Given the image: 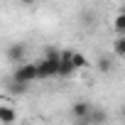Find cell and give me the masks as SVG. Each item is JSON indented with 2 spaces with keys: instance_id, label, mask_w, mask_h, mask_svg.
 <instances>
[{
  "instance_id": "obj_1",
  "label": "cell",
  "mask_w": 125,
  "mask_h": 125,
  "mask_svg": "<svg viewBox=\"0 0 125 125\" xmlns=\"http://www.w3.org/2000/svg\"><path fill=\"white\" fill-rule=\"evenodd\" d=\"M12 79L17 81V83H32L34 79H37V64L34 61H25V64H20L15 71H12Z\"/></svg>"
},
{
  "instance_id": "obj_2",
  "label": "cell",
  "mask_w": 125,
  "mask_h": 125,
  "mask_svg": "<svg viewBox=\"0 0 125 125\" xmlns=\"http://www.w3.org/2000/svg\"><path fill=\"white\" fill-rule=\"evenodd\" d=\"M56 74H59V64H56V61L42 59L37 64V79H54Z\"/></svg>"
},
{
  "instance_id": "obj_3",
  "label": "cell",
  "mask_w": 125,
  "mask_h": 125,
  "mask_svg": "<svg viewBox=\"0 0 125 125\" xmlns=\"http://www.w3.org/2000/svg\"><path fill=\"white\" fill-rule=\"evenodd\" d=\"M91 103L88 101H76L74 105H71V118L74 120H83V118H88V113H91Z\"/></svg>"
},
{
  "instance_id": "obj_4",
  "label": "cell",
  "mask_w": 125,
  "mask_h": 125,
  "mask_svg": "<svg viewBox=\"0 0 125 125\" xmlns=\"http://www.w3.org/2000/svg\"><path fill=\"white\" fill-rule=\"evenodd\" d=\"M86 120H88V125H105V123H108V113H105L103 108H98V105H93Z\"/></svg>"
},
{
  "instance_id": "obj_5",
  "label": "cell",
  "mask_w": 125,
  "mask_h": 125,
  "mask_svg": "<svg viewBox=\"0 0 125 125\" xmlns=\"http://www.w3.org/2000/svg\"><path fill=\"white\" fill-rule=\"evenodd\" d=\"M17 120V113L12 105H5V103H0V123L3 125H15Z\"/></svg>"
},
{
  "instance_id": "obj_6",
  "label": "cell",
  "mask_w": 125,
  "mask_h": 125,
  "mask_svg": "<svg viewBox=\"0 0 125 125\" xmlns=\"http://www.w3.org/2000/svg\"><path fill=\"white\" fill-rule=\"evenodd\" d=\"M25 49H27V47L20 44V42H17V44H10V47H8V56H10L12 61H20V59L25 56Z\"/></svg>"
},
{
  "instance_id": "obj_7",
  "label": "cell",
  "mask_w": 125,
  "mask_h": 125,
  "mask_svg": "<svg viewBox=\"0 0 125 125\" xmlns=\"http://www.w3.org/2000/svg\"><path fill=\"white\" fill-rule=\"evenodd\" d=\"M71 64L76 66V71H81V69H86V66H91V61L81 54V52H76L74 49V54H71Z\"/></svg>"
},
{
  "instance_id": "obj_8",
  "label": "cell",
  "mask_w": 125,
  "mask_h": 125,
  "mask_svg": "<svg viewBox=\"0 0 125 125\" xmlns=\"http://www.w3.org/2000/svg\"><path fill=\"white\" fill-rule=\"evenodd\" d=\"M113 52H115V56L125 59V37H118V39L113 42Z\"/></svg>"
},
{
  "instance_id": "obj_9",
  "label": "cell",
  "mask_w": 125,
  "mask_h": 125,
  "mask_svg": "<svg viewBox=\"0 0 125 125\" xmlns=\"http://www.w3.org/2000/svg\"><path fill=\"white\" fill-rule=\"evenodd\" d=\"M110 69H113L110 56H101V59H98V71H101V74H110Z\"/></svg>"
},
{
  "instance_id": "obj_10",
  "label": "cell",
  "mask_w": 125,
  "mask_h": 125,
  "mask_svg": "<svg viewBox=\"0 0 125 125\" xmlns=\"http://www.w3.org/2000/svg\"><path fill=\"white\" fill-rule=\"evenodd\" d=\"M113 27H115V30H118L120 34L125 32V12H120V15L115 17V22H113Z\"/></svg>"
},
{
  "instance_id": "obj_11",
  "label": "cell",
  "mask_w": 125,
  "mask_h": 125,
  "mask_svg": "<svg viewBox=\"0 0 125 125\" xmlns=\"http://www.w3.org/2000/svg\"><path fill=\"white\" fill-rule=\"evenodd\" d=\"M22 88H25V83H17V81L10 83V91H12V93H22Z\"/></svg>"
},
{
  "instance_id": "obj_12",
  "label": "cell",
  "mask_w": 125,
  "mask_h": 125,
  "mask_svg": "<svg viewBox=\"0 0 125 125\" xmlns=\"http://www.w3.org/2000/svg\"><path fill=\"white\" fill-rule=\"evenodd\" d=\"M20 3H22V5H34L37 0H20Z\"/></svg>"
},
{
  "instance_id": "obj_13",
  "label": "cell",
  "mask_w": 125,
  "mask_h": 125,
  "mask_svg": "<svg viewBox=\"0 0 125 125\" xmlns=\"http://www.w3.org/2000/svg\"><path fill=\"white\" fill-rule=\"evenodd\" d=\"M123 118H125V108H123Z\"/></svg>"
},
{
  "instance_id": "obj_14",
  "label": "cell",
  "mask_w": 125,
  "mask_h": 125,
  "mask_svg": "<svg viewBox=\"0 0 125 125\" xmlns=\"http://www.w3.org/2000/svg\"><path fill=\"white\" fill-rule=\"evenodd\" d=\"M120 37H125V32H123V34H120Z\"/></svg>"
}]
</instances>
